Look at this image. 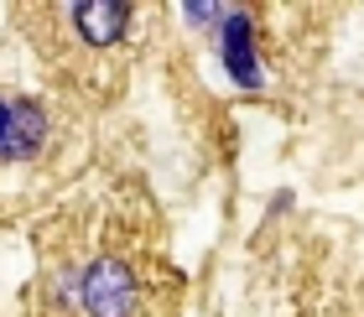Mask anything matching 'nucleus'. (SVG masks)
Here are the masks:
<instances>
[{
    "label": "nucleus",
    "mask_w": 364,
    "mask_h": 317,
    "mask_svg": "<svg viewBox=\"0 0 364 317\" xmlns=\"http://www.w3.org/2000/svg\"><path fill=\"white\" fill-rule=\"evenodd\" d=\"M219 63L224 73L240 83V89H266V68H260V53H255V16L250 11H229L224 26H219Z\"/></svg>",
    "instance_id": "f03ea898"
},
{
    "label": "nucleus",
    "mask_w": 364,
    "mask_h": 317,
    "mask_svg": "<svg viewBox=\"0 0 364 317\" xmlns=\"http://www.w3.org/2000/svg\"><path fill=\"white\" fill-rule=\"evenodd\" d=\"M73 26L94 47H114L130 31V6H120V0H84V6H73Z\"/></svg>",
    "instance_id": "20e7f679"
},
{
    "label": "nucleus",
    "mask_w": 364,
    "mask_h": 317,
    "mask_svg": "<svg viewBox=\"0 0 364 317\" xmlns=\"http://www.w3.org/2000/svg\"><path fill=\"white\" fill-rule=\"evenodd\" d=\"M47 141V109L37 99H11V120H6V141H0V161H26L37 156Z\"/></svg>",
    "instance_id": "7ed1b4c3"
},
{
    "label": "nucleus",
    "mask_w": 364,
    "mask_h": 317,
    "mask_svg": "<svg viewBox=\"0 0 364 317\" xmlns=\"http://www.w3.org/2000/svg\"><path fill=\"white\" fill-rule=\"evenodd\" d=\"M63 302H73L89 317H130L136 312V281L120 260H94L63 281Z\"/></svg>",
    "instance_id": "f257e3e1"
},
{
    "label": "nucleus",
    "mask_w": 364,
    "mask_h": 317,
    "mask_svg": "<svg viewBox=\"0 0 364 317\" xmlns=\"http://www.w3.org/2000/svg\"><path fill=\"white\" fill-rule=\"evenodd\" d=\"M6 120H11V99H0V141H6Z\"/></svg>",
    "instance_id": "39448f33"
}]
</instances>
